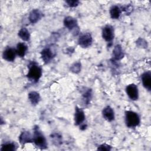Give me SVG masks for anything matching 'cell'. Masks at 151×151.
Segmentation results:
<instances>
[{"mask_svg":"<svg viewBox=\"0 0 151 151\" xmlns=\"http://www.w3.org/2000/svg\"><path fill=\"white\" fill-rule=\"evenodd\" d=\"M19 140L22 145L33 142V136H31L30 133L27 131L22 132L19 137Z\"/></svg>","mask_w":151,"mask_h":151,"instance_id":"obj_13","label":"cell"},{"mask_svg":"<svg viewBox=\"0 0 151 151\" xmlns=\"http://www.w3.org/2000/svg\"><path fill=\"white\" fill-rule=\"evenodd\" d=\"M85 120V114L84 111L78 107H76L74 114V122L75 124L78 126L83 123Z\"/></svg>","mask_w":151,"mask_h":151,"instance_id":"obj_8","label":"cell"},{"mask_svg":"<svg viewBox=\"0 0 151 151\" xmlns=\"http://www.w3.org/2000/svg\"><path fill=\"white\" fill-rule=\"evenodd\" d=\"M142 81L143 86L150 91L151 89V73L150 71L145 72L142 74Z\"/></svg>","mask_w":151,"mask_h":151,"instance_id":"obj_11","label":"cell"},{"mask_svg":"<svg viewBox=\"0 0 151 151\" xmlns=\"http://www.w3.org/2000/svg\"><path fill=\"white\" fill-rule=\"evenodd\" d=\"M18 36L24 41H27L30 38V34L28 29L25 28H21L18 32Z\"/></svg>","mask_w":151,"mask_h":151,"instance_id":"obj_19","label":"cell"},{"mask_svg":"<svg viewBox=\"0 0 151 151\" xmlns=\"http://www.w3.org/2000/svg\"><path fill=\"white\" fill-rule=\"evenodd\" d=\"M91 97V90L90 89H88V90L86 91L85 93L83 94V99L84 100V101L87 104L89 103L90 99Z\"/></svg>","mask_w":151,"mask_h":151,"instance_id":"obj_22","label":"cell"},{"mask_svg":"<svg viewBox=\"0 0 151 151\" xmlns=\"http://www.w3.org/2000/svg\"><path fill=\"white\" fill-rule=\"evenodd\" d=\"M97 150H111V147L108 145L103 144L98 147Z\"/></svg>","mask_w":151,"mask_h":151,"instance_id":"obj_23","label":"cell"},{"mask_svg":"<svg viewBox=\"0 0 151 151\" xmlns=\"http://www.w3.org/2000/svg\"><path fill=\"white\" fill-rule=\"evenodd\" d=\"M41 58L45 63H49L51 60L54 57L55 54L49 48H44L41 51Z\"/></svg>","mask_w":151,"mask_h":151,"instance_id":"obj_10","label":"cell"},{"mask_svg":"<svg viewBox=\"0 0 151 151\" xmlns=\"http://www.w3.org/2000/svg\"><path fill=\"white\" fill-rule=\"evenodd\" d=\"M126 93L129 97L132 100H136L139 97V92L137 87L134 84H131L126 87Z\"/></svg>","mask_w":151,"mask_h":151,"instance_id":"obj_7","label":"cell"},{"mask_svg":"<svg viewBox=\"0 0 151 151\" xmlns=\"http://www.w3.org/2000/svg\"><path fill=\"white\" fill-rule=\"evenodd\" d=\"M33 142L37 146L41 149H45L47 147V143L46 142V139L41 132V131L39 130L38 127H35L34 128Z\"/></svg>","mask_w":151,"mask_h":151,"instance_id":"obj_2","label":"cell"},{"mask_svg":"<svg viewBox=\"0 0 151 151\" xmlns=\"http://www.w3.org/2000/svg\"><path fill=\"white\" fill-rule=\"evenodd\" d=\"M102 37L106 41H111L114 37L113 27L109 25L105 26L102 30Z\"/></svg>","mask_w":151,"mask_h":151,"instance_id":"obj_6","label":"cell"},{"mask_svg":"<svg viewBox=\"0 0 151 151\" xmlns=\"http://www.w3.org/2000/svg\"><path fill=\"white\" fill-rule=\"evenodd\" d=\"M41 16L42 14L38 9H33L29 14V20L31 23L34 24L41 19Z\"/></svg>","mask_w":151,"mask_h":151,"instance_id":"obj_14","label":"cell"},{"mask_svg":"<svg viewBox=\"0 0 151 151\" xmlns=\"http://www.w3.org/2000/svg\"><path fill=\"white\" fill-rule=\"evenodd\" d=\"M139 123L140 118L136 113L132 111H126V123L127 127H136Z\"/></svg>","mask_w":151,"mask_h":151,"instance_id":"obj_3","label":"cell"},{"mask_svg":"<svg viewBox=\"0 0 151 151\" xmlns=\"http://www.w3.org/2000/svg\"><path fill=\"white\" fill-rule=\"evenodd\" d=\"M66 3L68 4V5L70 7H76L77 6L78 4H79V1H67Z\"/></svg>","mask_w":151,"mask_h":151,"instance_id":"obj_24","label":"cell"},{"mask_svg":"<svg viewBox=\"0 0 151 151\" xmlns=\"http://www.w3.org/2000/svg\"><path fill=\"white\" fill-rule=\"evenodd\" d=\"M64 24L69 30L72 31L73 33H75L76 35L78 34V27L77 25V21L75 18L71 17H65L64 19Z\"/></svg>","mask_w":151,"mask_h":151,"instance_id":"obj_4","label":"cell"},{"mask_svg":"<svg viewBox=\"0 0 151 151\" xmlns=\"http://www.w3.org/2000/svg\"><path fill=\"white\" fill-rule=\"evenodd\" d=\"M27 50V46L24 43L19 42L17 44L16 51H17V55L20 57H24Z\"/></svg>","mask_w":151,"mask_h":151,"instance_id":"obj_17","label":"cell"},{"mask_svg":"<svg viewBox=\"0 0 151 151\" xmlns=\"http://www.w3.org/2000/svg\"><path fill=\"white\" fill-rule=\"evenodd\" d=\"M122 11L117 6H113L110 10V17L113 19H118L121 14Z\"/></svg>","mask_w":151,"mask_h":151,"instance_id":"obj_18","label":"cell"},{"mask_svg":"<svg viewBox=\"0 0 151 151\" xmlns=\"http://www.w3.org/2000/svg\"><path fill=\"white\" fill-rule=\"evenodd\" d=\"M29 71L27 74V77L34 81H37L42 75L41 68L35 63H31L29 66Z\"/></svg>","mask_w":151,"mask_h":151,"instance_id":"obj_1","label":"cell"},{"mask_svg":"<svg viewBox=\"0 0 151 151\" xmlns=\"http://www.w3.org/2000/svg\"><path fill=\"white\" fill-rule=\"evenodd\" d=\"M103 116L104 118L109 121L111 122L114 119V113L113 109L110 106L106 107L103 110Z\"/></svg>","mask_w":151,"mask_h":151,"instance_id":"obj_12","label":"cell"},{"mask_svg":"<svg viewBox=\"0 0 151 151\" xmlns=\"http://www.w3.org/2000/svg\"><path fill=\"white\" fill-rule=\"evenodd\" d=\"M93 39L91 34L88 32L81 34L78 38V44L83 48H87L92 44Z\"/></svg>","mask_w":151,"mask_h":151,"instance_id":"obj_5","label":"cell"},{"mask_svg":"<svg viewBox=\"0 0 151 151\" xmlns=\"http://www.w3.org/2000/svg\"><path fill=\"white\" fill-rule=\"evenodd\" d=\"M124 57V53L122 47L116 45L113 50V57L115 60H120Z\"/></svg>","mask_w":151,"mask_h":151,"instance_id":"obj_15","label":"cell"},{"mask_svg":"<svg viewBox=\"0 0 151 151\" xmlns=\"http://www.w3.org/2000/svg\"><path fill=\"white\" fill-rule=\"evenodd\" d=\"M28 99L32 104L36 105L40 100V96L36 91H31L28 94Z\"/></svg>","mask_w":151,"mask_h":151,"instance_id":"obj_16","label":"cell"},{"mask_svg":"<svg viewBox=\"0 0 151 151\" xmlns=\"http://www.w3.org/2000/svg\"><path fill=\"white\" fill-rule=\"evenodd\" d=\"M15 150H16V146L13 143H5L1 148V151H14Z\"/></svg>","mask_w":151,"mask_h":151,"instance_id":"obj_20","label":"cell"},{"mask_svg":"<svg viewBox=\"0 0 151 151\" xmlns=\"http://www.w3.org/2000/svg\"><path fill=\"white\" fill-rule=\"evenodd\" d=\"M71 71L74 73H78L81 70V64L80 63H74L70 68Z\"/></svg>","mask_w":151,"mask_h":151,"instance_id":"obj_21","label":"cell"},{"mask_svg":"<svg viewBox=\"0 0 151 151\" xmlns=\"http://www.w3.org/2000/svg\"><path fill=\"white\" fill-rule=\"evenodd\" d=\"M17 54L16 50L12 48H7L3 52V58L8 61H13L15 60Z\"/></svg>","mask_w":151,"mask_h":151,"instance_id":"obj_9","label":"cell"}]
</instances>
